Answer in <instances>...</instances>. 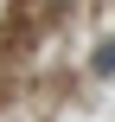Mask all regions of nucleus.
<instances>
[{
	"label": "nucleus",
	"mask_w": 115,
	"mask_h": 122,
	"mask_svg": "<svg viewBox=\"0 0 115 122\" xmlns=\"http://www.w3.org/2000/svg\"><path fill=\"white\" fill-rule=\"evenodd\" d=\"M90 71H96V77H115V39L96 51V58H90Z\"/></svg>",
	"instance_id": "obj_1"
}]
</instances>
